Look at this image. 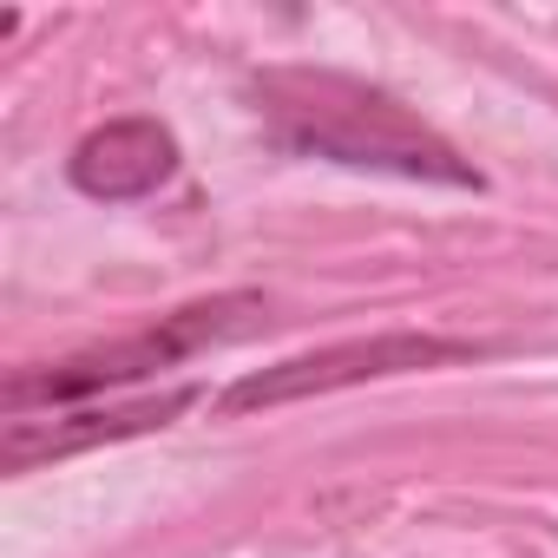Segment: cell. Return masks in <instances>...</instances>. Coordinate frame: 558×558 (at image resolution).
<instances>
[{"label":"cell","mask_w":558,"mask_h":558,"mask_svg":"<svg viewBox=\"0 0 558 558\" xmlns=\"http://www.w3.org/2000/svg\"><path fill=\"white\" fill-rule=\"evenodd\" d=\"M204 388H165V395H138V401H106V408H53V414H14L8 421V440H0V460L8 473H34L47 460H66V453H86V447H112V440H132V434H158L171 427L184 408H197Z\"/></svg>","instance_id":"cell-4"},{"label":"cell","mask_w":558,"mask_h":558,"mask_svg":"<svg viewBox=\"0 0 558 558\" xmlns=\"http://www.w3.org/2000/svg\"><path fill=\"white\" fill-rule=\"evenodd\" d=\"M256 112L283 151L329 158L349 171H388V178H414V184L480 191V171L421 112H408L395 93H381L355 73L269 66V73H256Z\"/></svg>","instance_id":"cell-1"},{"label":"cell","mask_w":558,"mask_h":558,"mask_svg":"<svg viewBox=\"0 0 558 558\" xmlns=\"http://www.w3.org/2000/svg\"><path fill=\"white\" fill-rule=\"evenodd\" d=\"M480 349L460 336H414V329H388V336H355V342H329L310 355H290L276 368H256L243 381H230L217 395V414H256V408H290L310 395H336V388H362V381H388V375H427L447 362H473Z\"/></svg>","instance_id":"cell-3"},{"label":"cell","mask_w":558,"mask_h":558,"mask_svg":"<svg viewBox=\"0 0 558 558\" xmlns=\"http://www.w3.org/2000/svg\"><path fill=\"white\" fill-rule=\"evenodd\" d=\"M269 303L256 290H230V296H210V303H184L158 323H145L138 336H119V342H99V349H80V355H60V362H40V368H21L8 381V421L14 414H53V408H86L99 401L106 388H132L158 368H178L217 342H236L250 329H263Z\"/></svg>","instance_id":"cell-2"},{"label":"cell","mask_w":558,"mask_h":558,"mask_svg":"<svg viewBox=\"0 0 558 558\" xmlns=\"http://www.w3.org/2000/svg\"><path fill=\"white\" fill-rule=\"evenodd\" d=\"M171 171H178V138L158 119H112V125L86 132L66 158V178L99 204L151 197L158 184H171Z\"/></svg>","instance_id":"cell-5"}]
</instances>
